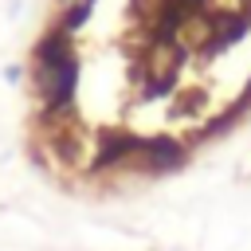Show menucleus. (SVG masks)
<instances>
[{"label": "nucleus", "mask_w": 251, "mask_h": 251, "mask_svg": "<svg viewBox=\"0 0 251 251\" xmlns=\"http://www.w3.org/2000/svg\"><path fill=\"white\" fill-rule=\"evenodd\" d=\"M78 86V63L67 47V31H47L35 43V90L47 106V114H59L71 106Z\"/></svg>", "instance_id": "1"}, {"label": "nucleus", "mask_w": 251, "mask_h": 251, "mask_svg": "<svg viewBox=\"0 0 251 251\" xmlns=\"http://www.w3.org/2000/svg\"><path fill=\"white\" fill-rule=\"evenodd\" d=\"M145 161H149V169H157V173H173V169H180V161H184V149L176 145V141H149L145 145Z\"/></svg>", "instance_id": "2"}, {"label": "nucleus", "mask_w": 251, "mask_h": 251, "mask_svg": "<svg viewBox=\"0 0 251 251\" xmlns=\"http://www.w3.org/2000/svg\"><path fill=\"white\" fill-rule=\"evenodd\" d=\"M4 78H8V82H20V78H24V67H16V63H12V67L4 71Z\"/></svg>", "instance_id": "3"}, {"label": "nucleus", "mask_w": 251, "mask_h": 251, "mask_svg": "<svg viewBox=\"0 0 251 251\" xmlns=\"http://www.w3.org/2000/svg\"><path fill=\"white\" fill-rule=\"evenodd\" d=\"M86 4H98V0H86Z\"/></svg>", "instance_id": "4"}]
</instances>
